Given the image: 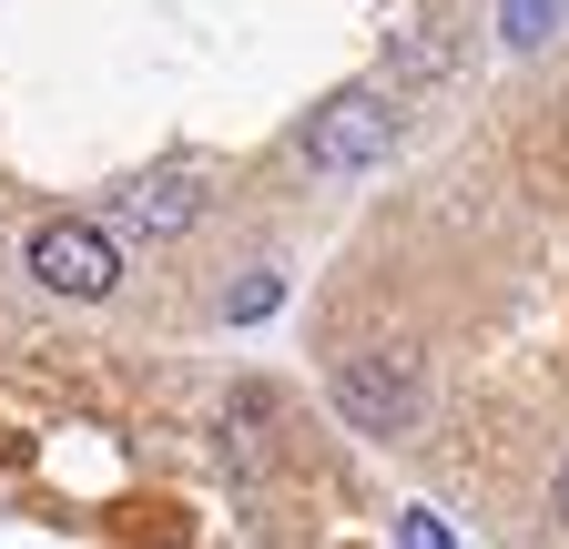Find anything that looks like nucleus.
<instances>
[{
	"label": "nucleus",
	"instance_id": "1",
	"mask_svg": "<svg viewBox=\"0 0 569 549\" xmlns=\"http://www.w3.org/2000/svg\"><path fill=\"white\" fill-rule=\"evenodd\" d=\"M397 132H407V102H397L387 82H356V92H336V102H316V112L296 122V153H306L316 173H367V163L397 153Z\"/></svg>",
	"mask_w": 569,
	"mask_h": 549
},
{
	"label": "nucleus",
	"instance_id": "2",
	"mask_svg": "<svg viewBox=\"0 0 569 549\" xmlns=\"http://www.w3.org/2000/svg\"><path fill=\"white\" fill-rule=\"evenodd\" d=\"M326 397H336V418H346V428H367V438H407V428H417V407H427V377H417L407 347H367V357H336Z\"/></svg>",
	"mask_w": 569,
	"mask_h": 549
},
{
	"label": "nucleus",
	"instance_id": "3",
	"mask_svg": "<svg viewBox=\"0 0 569 549\" xmlns=\"http://www.w3.org/2000/svg\"><path fill=\"white\" fill-rule=\"evenodd\" d=\"M31 286H51L71 306H102L122 286V234L112 224H82V214H51L31 234Z\"/></svg>",
	"mask_w": 569,
	"mask_h": 549
},
{
	"label": "nucleus",
	"instance_id": "4",
	"mask_svg": "<svg viewBox=\"0 0 569 549\" xmlns=\"http://www.w3.org/2000/svg\"><path fill=\"white\" fill-rule=\"evenodd\" d=\"M122 224H142V234H183V224H203V183H193V173L132 183V193H122Z\"/></svg>",
	"mask_w": 569,
	"mask_h": 549
},
{
	"label": "nucleus",
	"instance_id": "5",
	"mask_svg": "<svg viewBox=\"0 0 569 549\" xmlns=\"http://www.w3.org/2000/svg\"><path fill=\"white\" fill-rule=\"evenodd\" d=\"M559 21H569V0H498V41L509 51H539Z\"/></svg>",
	"mask_w": 569,
	"mask_h": 549
},
{
	"label": "nucleus",
	"instance_id": "6",
	"mask_svg": "<svg viewBox=\"0 0 569 549\" xmlns=\"http://www.w3.org/2000/svg\"><path fill=\"white\" fill-rule=\"evenodd\" d=\"M274 306H284V274H274V264H264V274H244V286L224 296V316H234V326H254V316H274Z\"/></svg>",
	"mask_w": 569,
	"mask_h": 549
},
{
	"label": "nucleus",
	"instance_id": "7",
	"mask_svg": "<svg viewBox=\"0 0 569 549\" xmlns=\"http://www.w3.org/2000/svg\"><path fill=\"white\" fill-rule=\"evenodd\" d=\"M397 549H458V529H448L438 509H407V519H397Z\"/></svg>",
	"mask_w": 569,
	"mask_h": 549
},
{
	"label": "nucleus",
	"instance_id": "8",
	"mask_svg": "<svg viewBox=\"0 0 569 549\" xmlns=\"http://www.w3.org/2000/svg\"><path fill=\"white\" fill-rule=\"evenodd\" d=\"M549 509H559V529H569V458H559V478H549Z\"/></svg>",
	"mask_w": 569,
	"mask_h": 549
}]
</instances>
